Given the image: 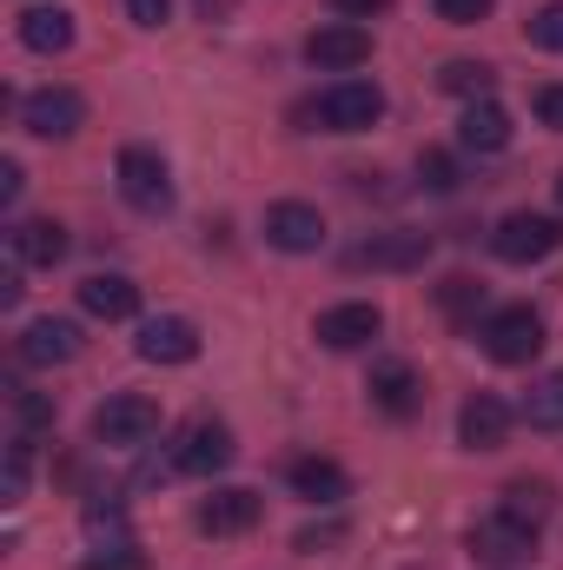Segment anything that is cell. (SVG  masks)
Instances as JSON below:
<instances>
[{
  "mask_svg": "<svg viewBox=\"0 0 563 570\" xmlns=\"http://www.w3.org/2000/svg\"><path fill=\"white\" fill-rule=\"evenodd\" d=\"M152 431H159V405L140 392H120L93 412V444H107V451H140V444H152Z\"/></svg>",
  "mask_w": 563,
  "mask_h": 570,
  "instance_id": "cell-3",
  "label": "cell"
},
{
  "mask_svg": "<svg viewBox=\"0 0 563 570\" xmlns=\"http://www.w3.org/2000/svg\"><path fill=\"white\" fill-rule=\"evenodd\" d=\"M431 7H437V20H451V27H477L497 0H431Z\"/></svg>",
  "mask_w": 563,
  "mask_h": 570,
  "instance_id": "cell-32",
  "label": "cell"
},
{
  "mask_svg": "<svg viewBox=\"0 0 563 570\" xmlns=\"http://www.w3.org/2000/svg\"><path fill=\"white\" fill-rule=\"evenodd\" d=\"M20 199V159H0V206Z\"/></svg>",
  "mask_w": 563,
  "mask_h": 570,
  "instance_id": "cell-36",
  "label": "cell"
},
{
  "mask_svg": "<svg viewBox=\"0 0 563 570\" xmlns=\"http://www.w3.org/2000/svg\"><path fill=\"white\" fill-rule=\"evenodd\" d=\"M13 352H20V365H67V358H80V325L73 318H33L13 338Z\"/></svg>",
  "mask_w": 563,
  "mask_h": 570,
  "instance_id": "cell-15",
  "label": "cell"
},
{
  "mask_svg": "<svg viewBox=\"0 0 563 570\" xmlns=\"http://www.w3.org/2000/svg\"><path fill=\"white\" fill-rule=\"evenodd\" d=\"M418 179L424 193H457V159L444 146H431V153H418Z\"/></svg>",
  "mask_w": 563,
  "mask_h": 570,
  "instance_id": "cell-29",
  "label": "cell"
},
{
  "mask_svg": "<svg viewBox=\"0 0 563 570\" xmlns=\"http://www.w3.org/2000/svg\"><path fill=\"white\" fill-rule=\"evenodd\" d=\"M484 352L497 358V365H531L537 352H544V318L531 312V305H504V312H491L484 318Z\"/></svg>",
  "mask_w": 563,
  "mask_h": 570,
  "instance_id": "cell-5",
  "label": "cell"
},
{
  "mask_svg": "<svg viewBox=\"0 0 563 570\" xmlns=\"http://www.w3.org/2000/svg\"><path fill=\"white\" fill-rule=\"evenodd\" d=\"M457 146L464 153H504L511 146V114L497 100H471L464 120H457Z\"/></svg>",
  "mask_w": 563,
  "mask_h": 570,
  "instance_id": "cell-21",
  "label": "cell"
},
{
  "mask_svg": "<svg viewBox=\"0 0 563 570\" xmlns=\"http://www.w3.org/2000/svg\"><path fill=\"white\" fill-rule=\"evenodd\" d=\"M266 239H273L279 253H318V246H325V213L305 206V199H279V206L266 213Z\"/></svg>",
  "mask_w": 563,
  "mask_h": 570,
  "instance_id": "cell-13",
  "label": "cell"
},
{
  "mask_svg": "<svg viewBox=\"0 0 563 570\" xmlns=\"http://www.w3.org/2000/svg\"><path fill=\"white\" fill-rule=\"evenodd\" d=\"M431 259V233H378L352 253V266H372V273H418Z\"/></svg>",
  "mask_w": 563,
  "mask_h": 570,
  "instance_id": "cell-17",
  "label": "cell"
},
{
  "mask_svg": "<svg viewBox=\"0 0 563 570\" xmlns=\"http://www.w3.org/2000/svg\"><path fill=\"white\" fill-rule=\"evenodd\" d=\"M113 173H120V193H127L134 213H166L172 206V173H166V159L152 146H120Z\"/></svg>",
  "mask_w": 563,
  "mask_h": 570,
  "instance_id": "cell-7",
  "label": "cell"
},
{
  "mask_svg": "<svg viewBox=\"0 0 563 570\" xmlns=\"http://www.w3.org/2000/svg\"><path fill=\"white\" fill-rule=\"evenodd\" d=\"M80 570H146V558L134 551V544H107V551L80 558Z\"/></svg>",
  "mask_w": 563,
  "mask_h": 570,
  "instance_id": "cell-31",
  "label": "cell"
},
{
  "mask_svg": "<svg viewBox=\"0 0 563 570\" xmlns=\"http://www.w3.org/2000/svg\"><path fill=\"white\" fill-rule=\"evenodd\" d=\"M233 458H239V444H233V425H219V419H186L172 438V471H186V478H219Z\"/></svg>",
  "mask_w": 563,
  "mask_h": 570,
  "instance_id": "cell-1",
  "label": "cell"
},
{
  "mask_svg": "<svg viewBox=\"0 0 563 570\" xmlns=\"http://www.w3.org/2000/svg\"><path fill=\"white\" fill-rule=\"evenodd\" d=\"M27 464H33V438L13 431V444H7V478H0V498H7V504L27 498Z\"/></svg>",
  "mask_w": 563,
  "mask_h": 570,
  "instance_id": "cell-28",
  "label": "cell"
},
{
  "mask_svg": "<svg viewBox=\"0 0 563 570\" xmlns=\"http://www.w3.org/2000/svg\"><path fill=\"white\" fill-rule=\"evenodd\" d=\"M312 332H318V345H332V352H358V345H372V338L385 332V312H378L372 298H345V305H325Z\"/></svg>",
  "mask_w": 563,
  "mask_h": 570,
  "instance_id": "cell-9",
  "label": "cell"
},
{
  "mask_svg": "<svg viewBox=\"0 0 563 570\" xmlns=\"http://www.w3.org/2000/svg\"><path fill=\"white\" fill-rule=\"evenodd\" d=\"M127 13H134L140 27H166V13H172V0H127Z\"/></svg>",
  "mask_w": 563,
  "mask_h": 570,
  "instance_id": "cell-34",
  "label": "cell"
},
{
  "mask_svg": "<svg viewBox=\"0 0 563 570\" xmlns=\"http://www.w3.org/2000/svg\"><path fill=\"white\" fill-rule=\"evenodd\" d=\"M491 80H497V73H491L484 60H451V67L437 73V87H444V94H471V100H484V94H491Z\"/></svg>",
  "mask_w": 563,
  "mask_h": 570,
  "instance_id": "cell-26",
  "label": "cell"
},
{
  "mask_svg": "<svg viewBox=\"0 0 563 570\" xmlns=\"http://www.w3.org/2000/svg\"><path fill=\"white\" fill-rule=\"evenodd\" d=\"M134 352H140L146 365H192L199 358V325L192 318H146Z\"/></svg>",
  "mask_w": 563,
  "mask_h": 570,
  "instance_id": "cell-12",
  "label": "cell"
},
{
  "mask_svg": "<svg viewBox=\"0 0 563 570\" xmlns=\"http://www.w3.org/2000/svg\"><path fill=\"white\" fill-rule=\"evenodd\" d=\"M305 60H312L318 73H352V67L372 60V33H365L358 20H332V27H318V33L305 40Z\"/></svg>",
  "mask_w": 563,
  "mask_h": 570,
  "instance_id": "cell-10",
  "label": "cell"
},
{
  "mask_svg": "<svg viewBox=\"0 0 563 570\" xmlns=\"http://www.w3.org/2000/svg\"><path fill=\"white\" fill-rule=\"evenodd\" d=\"M557 206H563V173H557Z\"/></svg>",
  "mask_w": 563,
  "mask_h": 570,
  "instance_id": "cell-39",
  "label": "cell"
},
{
  "mask_svg": "<svg viewBox=\"0 0 563 570\" xmlns=\"http://www.w3.org/2000/svg\"><path fill=\"white\" fill-rule=\"evenodd\" d=\"M557 246H563V219H544V213H511V219H497V233H491V253H497L504 266L551 259Z\"/></svg>",
  "mask_w": 563,
  "mask_h": 570,
  "instance_id": "cell-6",
  "label": "cell"
},
{
  "mask_svg": "<svg viewBox=\"0 0 563 570\" xmlns=\"http://www.w3.org/2000/svg\"><path fill=\"white\" fill-rule=\"evenodd\" d=\"M0 305H20V273H0Z\"/></svg>",
  "mask_w": 563,
  "mask_h": 570,
  "instance_id": "cell-38",
  "label": "cell"
},
{
  "mask_svg": "<svg viewBox=\"0 0 563 570\" xmlns=\"http://www.w3.org/2000/svg\"><path fill=\"white\" fill-rule=\"evenodd\" d=\"M497 511L537 531V524H544V518L557 511V491H551L544 478H511V484H504V504H497Z\"/></svg>",
  "mask_w": 563,
  "mask_h": 570,
  "instance_id": "cell-23",
  "label": "cell"
},
{
  "mask_svg": "<svg viewBox=\"0 0 563 570\" xmlns=\"http://www.w3.org/2000/svg\"><path fill=\"white\" fill-rule=\"evenodd\" d=\"M20 40L33 53H67L73 47V13L67 7H27L20 13Z\"/></svg>",
  "mask_w": 563,
  "mask_h": 570,
  "instance_id": "cell-22",
  "label": "cell"
},
{
  "mask_svg": "<svg viewBox=\"0 0 563 570\" xmlns=\"http://www.w3.org/2000/svg\"><path fill=\"white\" fill-rule=\"evenodd\" d=\"M464 544H471L477 564H491V570H524L537 558V531L517 524V518H504V511H497V518H477Z\"/></svg>",
  "mask_w": 563,
  "mask_h": 570,
  "instance_id": "cell-4",
  "label": "cell"
},
{
  "mask_svg": "<svg viewBox=\"0 0 563 570\" xmlns=\"http://www.w3.org/2000/svg\"><path fill=\"white\" fill-rule=\"evenodd\" d=\"M259 511H266L259 491H246V484H219V491L199 504V531H206V538H239V531L259 524Z\"/></svg>",
  "mask_w": 563,
  "mask_h": 570,
  "instance_id": "cell-11",
  "label": "cell"
},
{
  "mask_svg": "<svg viewBox=\"0 0 563 570\" xmlns=\"http://www.w3.org/2000/svg\"><path fill=\"white\" fill-rule=\"evenodd\" d=\"M7 405H13V425L27 431V438L53 425V399H47V392H27V385H13V392H7Z\"/></svg>",
  "mask_w": 563,
  "mask_h": 570,
  "instance_id": "cell-27",
  "label": "cell"
},
{
  "mask_svg": "<svg viewBox=\"0 0 563 570\" xmlns=\"http://www.w3.org/2000/svg\"><path fill=\"white\" fill-rule=\"evenodd\" d=\"M365 392H372V405H378L385 419H412V412L424 405V385H418V372H412L405 358H378L372 379H365Z\"/></svg>",
  "mask_w": 563,
  "mask_h": 570,
  "instance_id": "cell-14",
  "label": "cell"
},
{
  "mask_svg": "<svg viewBox=\"0 0 563 570\" xmlns=\"http://www.w3.org/2000/svg\"><path fill=\"white\" fill-rule=\"evenodd\" d=\"M285 478H292V491H298L305 504H325V511L352 498V478H345V464H332V458H298Z\"/></svg>",
  "mask_w": 563,
  "mask_h": 570,
  "instance_id": "cell-19",
  "label": "cell"
},
{
  "mask_svg": "<svg viewBox=\"0 0 563 570\" xmlns=\"http://www.w3.org/2000/svg\"><path fill=\"white\" fill-rule=\"evenodd\" d=\"M437 312H444L451 325H477V312H484V279L451 273V279L437 285Z\"/></svg>",
  "mask_w": 563,
  "mask_h": 570,
  "instance_id": "cell-25",
  "label": "cell"
},
{
  "mask_svg": "<svg viewBox=\"0 0 563 570\" xmlns=\"http://www.w3.org/2000/svg\"><path fill=\"white\" fill-rule=\"evenodd\" d=\"M531 47L563 53V0H551V7H537V13H531Z\"/></svg>",
  "mask_w": 563,
  "mask_h": 570,
  "instance_id": "cell-30",
  "label": "cell"
},
{
  "mask_svg": "<svg viewBox=\"0 0 563 570\" xmlns=\"http://www.w3.org/2000/svg\"><path fill=\"white\" fill-rule=\"evenodd\" d=\"M392 0H332V13L338 20H372V13H385Z\"/></svg>",
  "mask_w": 563,
  "mask_h": 570,
  "instance_id": "cell-35",
  "label": "cell"
},
{
  "mask_svg": "<svg viewBox=\"0 0 563 570\" xmlns=\"http://www.w3.org/2000/svg\"><path fill=\"white\" fill-rule=\"evenodd\" d=\"M20 127H27L33 140H73V134L87 127V100H80L73 87H40V94L20 100Z\"/></svg>",
  "mask_w": 563,
  "mask_h": 570,
  "instance_id": "cell-8",
  "label": "cell"
},
{
  "mask_svg": "<svg viewBox=\"0 0 563 570\" xmlns=\"http://www.w3.org/2000/svg\"><path fill=\"white\" fill-rule=\"evenodd\" d=\"M517 419H524L531 431H563V372L531 379V392L517 399Z\"/></svg>",
  "mask_w": 563,
  "mask_h": 570,
  "instance_id": "cell-24",
  "label": "cell"
},
{
  "mask_svg": "<svg viewBox=\"0 0 563 570\" xmlns=\"http://www.w3.org/2000/svg\"><path fill=\"white\" fill-rule=\"evenodd\" d=\"M345 531L338 524H325V531H298V551H318V544H338Z\"/></svg>",
  "mask_w": 563,
  "mask_h": 570,
  "instance_id": "cell-37",
  "label": "cell"
},
{
  "mask_svg": "<svg viewBox=\"0 0 563 570\" xmlns=\"http://www.w3.org/2000/svg\"><path fill=\"white\" fill-rule=\"evenodd\" d=\"M80 305H87L93 318L120 325V318L140 312V285L127 279V273H93V279H80Z\"/></svg>",
  "mask_w": 563,
  "mask_h": 570,
  "instance_id": "cell-20",
  "label": "cell"
},
{
  "mask_svg": "<svg viewBox=\"0 0 563 570\" xmlns=\"http://www.w3.org/2000/svg\"><path fill=\"white\" fill-rule=\"evenodd\" d=\"M378 114H385V94L372 80H332L312 107V120L325 134H365V127H378Z\"/></svg>",
  "mask_w": 563,
  "mask_h": 570,
  "instance_id": "cell-2",
  "label": "cell"
},
{
  "mask_svg": "<svg viewBox=\"0 0 563 570\" xmlns=\"http://www.w3.org/2000/svg\"><path fill=\"white\" fill-rule=\"evenodd\" d=\"M7 246H13V266H60L73 239H67V226H60V219H20Z\"/></svg>",
  "mask_w": 563,
  "mask_h": 570,
  "instance_id": "cell-18",
  "label": "cell"
},
{
  "mask_svg": "<svg viewBox=\"0 0 563 570\" xmlns=\"http://www.w3.org/2000/svg\"><path fill=\"white\" fill-rule=\"evenodd\" d=\"M504 438H511V405H504L497 392L464 399V412H457V444H464V451H497Z\"/></svg>",
  "mask_w": 563,
  "mask_h": 570,
  "instance_id": "cell-16",
  "label": "cell"
},
{
  "mask_svg": "<svg viewBox=\"0 0 563 570\" xmlns=\"http://www.w3.org/2000/svg\"><path fill=\"white\" fill-rule=\"evenodd\" d=\"M537 120L563 134V80H557V87H537Z\"/></svg>",
  "mask_w": 563,
  "mask_h": 570,
  "instance_id": "cell-33",
  "label": "cell"
}]
</instances>
